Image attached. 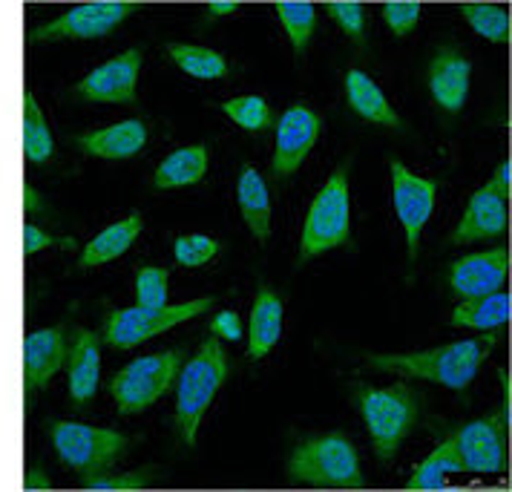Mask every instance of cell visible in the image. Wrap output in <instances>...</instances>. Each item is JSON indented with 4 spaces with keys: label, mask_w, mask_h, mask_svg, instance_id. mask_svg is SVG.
<instances>
[{
    "label": "cell",
    "mask_w": 512,
    "mask_h": 492,
    "mask_svg": "<svg viewBox=\"0 0 512 492\" xmlns=\"http://www.w3.org/2000/svg\"><path fill=\"white\" fill-rule=\"evenodd\" d=\"M357 406L369 426L374 452L380 461H392L400 444L409 438L412 426L418 421V398L406 383L389 389H357Z\"/></svg>",
    "instance_id": "obj_4"
},
{
    "label": "cell",
    "mask_w": 512,
    "mask_h": 492,
    "mask_svg": "<svg viewBox=\"0 0 512 492\" xmlns=\"http://www.w3.org/2000/svg\"><path fill=\"white\" fill-rule=\"evenodd\" d=\"M320 130H323L320 116L311 113L303 104H294L285 110L280 127H277V150H274V162H271V170L277 179H288L291 173L300 170L305 156L320 139Z\"/></svg>",
    "instance_id": "obj_13"
},
{
    "label": "cell",
    "mask_w": 512,
    "mask_h": 492,
    "mask_svg": "<svg viewBox=\"0 0 512 492\" xmlns=\"http://www.w3.org/2000/svg\"><path fill=\"white\" fill-rule=\"evenodd\" d=\"M67 363V331L64 326L38 328L24 343V377L26 403H32L35 392L44 389L52 377Z\"/></svg>",
    "instance_id": "obj_15"
},
{
    "label": "cell",
    "mask_w": 512,
    "mask_h": 492,
    "mask_svg": "<svg viewBox=\"0 0 512 492\" xmlns=\"http://www.w3.org/2000/svg\"><path fill=\"white\" fill-rule=\"evenodd\" d=\"M208 173V147L205 144H190L182 150H173L153 176V185L159 190L187 188V185H199Z\"/></svg>",
    "instance_id": "obj_22"
},
{
    "label": "cell",
    "mask_w": 512,
    "mask_h": 492,
    "mask_svg": "<svg viewBox=\"0 0 512 492\" xmlns=\"http://www.w3.org/2000/svg\"><path fill=\"white\" fill-rule=\"evenodd\" d=\"M328 15L334 18V24L340 26L351 41L363 44L366 41V18H363V6L354 0H334L328 3Z\"/></svg>",
    "instance_id": "obj_35"
},
{
    "label": "cell",
    "mask_w": 512,
    "mask_h": 492,
    "mask_svg": "<svg viewBox=\"0 0 512 492\" xmlns=\"http://www.w3.org/2000/svg\"><path fill=\"white\" fill-rule=\"evenodd\" d=\"M222 113L236 121L239 127L251 130V133H265L274 127V113L268 107L265 98L259 95H242V98H231L222 104Z\"/></svg>",
    "instance_id": "obj_31"
},
{
    "label": "cell",
    "mask_w": 512,
    "mask_h": 492,
    "mask_svg": "<svg viewBox=\"0 0 512 492\" xmlns=\"http://www.w3.org/2000/svg\"><path fill=\"white\" fill-rule=\"evenodd\" d=\"M213 303L216 297H202V300H190L182 305H159V308H147V305L121 308V311H113L104 323V343H110L113 349H133L185 320L205 314Z\"/></svg>",
    "instance_id": "obj_8"
},
{
    "label": "cell",
    "mask_w": 512,
    "mask_h": 492,
    "mask_svg": "<svg viewBox=\"0 0 512 492\" xmlns=\"http://www.w3.org/2000/svg\"><path fill=\"white\" fill-rule=\"evenodd\" d=\"M498 340H501L498 331H484L481 337L446 343V346H435L426 352L369 354L366 363L380 369V372H400V375L420 377V380L438 383L446 389L464 392L466 386L475 380L481 363L492 354Z\"/></svg>",
    "instance_id": "obj_1"
},
{
    "label": "cell",
    "mask_w": 512,
    "mask_h": 492,
    "mask_svg": "<svg viewBox=\"0 0 512 492\" xmlns=\"http://www.w3.org/2000/svg\"><path fill=\"white\" fill-rule=\"evenodd\" d=\"M346 95H349L351 110L360 118L372 124H383V127H403V121L386 101L383 90L363 70H351L346 75Z\"/></svg>",
    "instance_id": "obj_23"
},
{
    "label": "cell",
    "mask_w": 512,
    "mask_h": 492,
    "mask_svg": "<svg viewBox=\"0 0 512 492\" xmlns=\"http://www.w3.org/2000/svg\"><path fill=\"white\" fill-rule=\"evenodd\" d=\"M141 228H144V222H141L139 213H130L127 219H121L116 225L104 228L101 234L95 236V239H90V242L81 248L78 271H87V268L104 265V262H110V259L127 254V248L139 239Z\"/></svg>",
    "instance_id": "obj_20"
},
{
    "label": "cell",
    "mask_w": 512,
    "mask_h": 492,
    "mask_svg": "<svg viewBox=\"0 0 512 492\" xmlns=\"http://www.w3.org/2000/svg\"><path fill=\"white\" fill-rule=\"evenodd\" d=\"M78 147L95 159H130L147 147V127L139 118L118 121L113 127H101V130L78 136Z\"/></svg>",
    "instance_id": "obj_19"
},
{
    "label": "cell",
    "mask_w": 512,
    "mask_h": 492,
    "mask_svg": "<svg viewBox=\"0 0 512 492\" xmlns=\"http://www.w3.org/2000/svg\"><path fill=\"white\" fill-rule=\"evenodd\" d=\"M239 211L245 216V225L259 242H268L271 236V202L262 176L251 164H242L239 170Z\"/></svg>",
    "instance_id": "obj_24"
},
{
    "label": "cell",
    "mask_w": 512,
    "mask_h": 492,
    "mask_svg": "<svg viewBox=\"0 0 512 492\" xmlns=\"http://www.w3.org/2000/svg\"><path fill=\"white\" fill-rule=\"evenodd\" d=\"M47 429L58 461L75 469L81 481L116 467L130 449V441L113 429H95L75 421H49Z\"/></svg>",
    "instance_id": "obj_5"
},
{
    "label": "cell",
    "mask_w": 512,
    "mask_h": 492,
    "mask_svg": "<svg viewBox=\"0 0 512 492\" xmlns=\"http://www.w3.org/2000/svg\"><path fill=\"white\" fill-rule=\"evenodd\" d=\"M472 64L455 47L438 49L429 64V90L446 113H458L469 95Z\"/></svg>",
    "instance_id": "obj_17"
},
{
    "label": "cell",
    "mask_w": 512,
    "mask_h": 492,
    "mask_svg": "<svg viewBox=\"0 0 512 492\" xmlns=\"http://www.w3.org/2000/svg\"><path fill=\"white\" fill-rule=\"evenodd\" d=\"M182 363H185L182 349L147 354V357L127 363L110 380V395L116 400L118 412L121 415H139L147 406H153L176 383Z\"/></svg>",
    "instance_id": "obj_7"
},
{
    "label": "cell",
    "mask_w": 512,
    "mask_h": 492,
    "mask_svg": "<svg viewBox=\"0 0 512 492\" xmlns=\"http://www.w3.org/2000/svg\"><path fill=\"white\" fill-rule=\"evenodd\" d=\"M141 70L139 49H127L75 84V95L95 104H136V81Z\"/></svg>",
    "instance_id": "obj_12"
},
{
    "label": "cell",
    "mask_w": 512,
    "mask_h": 492,
    "mask_svg": "<svg viewBox=\"0 0 512 492\" xmlns=\"http://www.w3.org/2000/svg\"><path fill=\"white\" fill-rule=\"evenodd\" d=\"M383 18H386V24L389 29L395 32L397 38H403V35H409L420 21V3H412V0H406V3H386L383 6Z\"/></svg>",
    "instance_id": "obj_36"
},
{
    "label": "cell",
    "mask_w": 512,
    "mask_h": 492,
    "mask_svg": "<svg viewBox=\"0 0 512 492\" xmlns=\"http://www.w3.org/2000/svg\"><path fill=\"white\" fill-rule=\"evenodd\" d=\"M438 185L432 179H420L406 164L392 159V199L403 231H406V245H409V262L418 259L420 234L423 225L429 222L432 208H435Z\"/></svg>",
    "instance_id": "obj_11"
},
{
    "label": "cell",
    "mask_w": 512,
    "mask_h": 492,
    "mask_svg": "<svg viewBox=\"0 0 512 492\" xmlns=\"http://www.w3.org/2000/svg\"><path fill=\"white\" fill-rule=\"evenodd\" d=\"M452 326L478 328V331H492L510 323V294H484V297H469L452 311Z\"/></svg>",
    "instance_id": "obj_25"
},
{
    "label": "cell",
    "mask_w": 512,
    "mask_h": 492,
    "mask_svg": "<svg viewBox=\"0 0 512 492\" xmlns=\"http://www.w3.org/2000/svg\"><path fill=\"white\" fill-rule=\"evenodd\" d=\"M173 254H176V262L185 265V268H202V265H208L210 259L219 254V242L213 236L202 234L176 236Z\"/></svg>",
    "instance_id": "obj_32"
},
{
    "label": "cell",
    "mask_w": 512,
    "mask_h": 492,
    "mask_svg": "<svg viewBox=\"0 0 512 492\" xmlns=\"http://www.w3.org/2000/svg\"><path fill=\"white\" fill-rule=\"evenodd\" d=\"M24 153L29 156V162L44 164L52 159L55 153V141H52V133H49V124L35 95H24Z\"/></svg>",
    "instance_id": "obj_27"
},
{
    "label": "cell",
    "mask_w": 512,
    "mask_h": 492,
    "mask_svg": "<svg viewBox=\"0 0 512 492\" xmlns=\"http://www.w3.org/2000/svg\"><path fill=\"white\" fill-rule=\"evenodd\" d=\"M170 58L176 61L179 70H185L193 78H225L228 75V61L208 47H193V44H167Z\"/></svg>",
    "instance_id": "obj_28"
},
{
    "label": "cell",
    "mask_w": 512,
    "mask_h": 492,
    "mask_svg": "<svg viewBox=\"0 0 512 492\" xmlns=\"http://www.w3.org/2000/svg\"><path fill=\"white\" fill-rule=\"evenodd\" d=\"M228 377V354L219 340L208 337L199 352L179 369V395H176V429L187 446H196V432L219 386Z\"/></svg>",
    "instance_id": "obj_2"
},
{
    "label": "cell",
    "mask_w": 512,
    "mask_h": 492,
    "mask_svg": "<svg viewBox=\"0 0 512 492\" xmlns=\"http://www.w3.org/2000/svg\"><path fill=\"white\" fill-rule=\"evenodd\" d=\"M277 15H280L282 26L288 32L291 44H294V55L300 58L308 49L314 29H317V9L311 3H305V0H300V3L282 0V3H277Z\"/></svg>",
    "instance_id": "obj_29"
},
{
    "label": "cell",
    "mask_w": 512,
    "mask_h": 492,
    "mask_svg": "<svg viewBox=\"0 0 512 492\" xmlns=\"http://www.w3.org/2000/svg\"><path fill=\"white\" fill-rule=\"evenodd\" d=\"M288 475L308 487H334V490H360L363 469L357 449L343 432L317 435L297 446L288 458Z\"/></svg>",
    "instance_id": "obj_3"
},
{
    "label": "cell",
    "mask_w": 512,
    "mask_h": 492,
    "mask_svg": "<svg viewBox=\"0 0 512 492\" xmlns=\"http://www.w3.org/2000/svg\"><path fill=\"white\" fill-rule=\"evenodd\" d=\"M282 337V300L262 285L251 308V340H248V357L262 360L265 354L277 346Z\"/></svg>",
    "instance_id": "obj_21"
},
{
    "label": "cell",
    "mask_w": 512,
    "mask_h": 492,
    "mask_svg": "<svg viewBox=\"0 0 512 492\" xmlns=\"http://www.w3.org/2000/svg\"><path fill=\"white\" fill-rule=\"evenodd\" d=\"M489 185L498 190V196H501V199H507V202H510V159L498 164V170H495V176H492V182H489Z\"/></svg>",
    "instance_id": "obj_39"
},
{
    "label": "cell",
    "mask_w": 512,
    "mask_h": 492,
    "mask_svg": "<svg viewBox=\"0 0 512 492\" xmlns=\"http://www.w3.org/2000/svg\"><path fill=\"white\" fill-rule=\"evenodd\" d=\"M44 248H75L72 236H52L38 225H24V257H32Z\"/></svg>",
    "instance_id": "obj_37"
},
{
    "label": "cell",
    "mask_w": 512,
    "mask_h": 492,
    "mask_svg": "<svg viewBox=\"0 0 512 492\" xmlns=\"http://www.w3.org/2000/svg\"><path fill=\"white\" fill-rule=\"evenodd\" d=\"M49 487H52V481H49V475L44 469H29V475H26V490H49Z\"/></svg>",
    "instance_id": "obj_40"
},
{
    "label": "cell",
    "mask_w": 512,
    "mask_h": 492,
    "mask_svg": "<svg viewBox=\"0 0 512 492\" xmlns=\"http://www.w3.org/2000/svg\"><path fill=\"white\" fill-rule=\"evenodd\" d=\"M464 472H507L510 467V415L501 409L489 418L466 423L455 432Z\"/></svg>",
    "instance_id": "obj_10"
},
{
    "label": "cell",
    "mask_w": 512,
    "mask_h": 492,
    "mask_svg": "<svg viewBox=\"0 0 512 492\" xmlns=\"http://www.w3.org/2000/svg\"><path fill=\"white\" fill-rule=\"evenodd\" d=\"M139 6L124 3V0H95L72 6L70 12L52 18L49 24L35 26L29 32L32 44H47V41H87V38H104L121 26Z\"/></svg>",
    "instance_id": "obj_9"
},
{
    "label": "cell",
    "mask_w": 512,
    "mask_h": 492,
    "mask_svg": "<svg viewBox=\"0 0 512 492\" xmlns=\"http://www.w3.org/2000/svg\"><path fill=\"white\" fill-rule=\"evenodd\" d=\"M510 274V251L492 248L484 254H469L449 265V285L458 297H484L501 291Z\"/></svg>",
    "instance_id": "obj_14"
},
{
    "label": "cell",
    "mask_w": 512,
    "mask_h": 492,
    "mask_svg": "<svg viewBox=\"0 0 512 492\" xmlns=\"http://www.w3.org/2000/svg\"><path fill=\"white\" fill-rule=\"evenodd\" d=\"M469 26L492 44H510V12L492 3H464L461 6Z\"/></svg>",
    "instance_id": "obj_30"
},
{
    "label": "cell",
    "mask_w": 512,
    "mask_h": 492,
    "mask_svg": "<svg viewBox=\"0 0 512 492\" xmlns=\"http://www.w3.org/2000/svg\"><path fill=\"white\" fill-rule=\"evenodd\" d=\"M507 231V199L498 196V190L487 188L475 190L469 205H466L464 219L455 228V234L449 236L452 245H472L481 239H492Z\"/></svg>",
    "instance_id": "obj_16"
},
{
    "label": "cell",
    "mask_w": 512,
    "mask_h": 492,
    "mask_svg": "<svg viewBox=\"0 0 512 492\" xmlns=\"http://www.w3.org/2000/svg\"><path fill=\"white\" fill-rule=\"evenodd\" d=\"M452 472H464V464H461V452H458V444H455V435L446 438L423 464H420L412 478L406 481V490H443L449 484L446 475Z\"/></svg>",
    "instance_id": "obj_26"
},
{
    "label": "cell",
    "mask_w": 512,
    "mask_h": 492,
    "mask_svg": "<svg viewBox=\"0 0 512 492\" xmlns=\"http://www.w3.org/2000/svg\"><path fill=\"white\" fill-rule=\"evenodd\" d=\"M210 334L213 337H222V340H239L242 337V320L236 311H222L210 320Z\"/></svg>",
    "instance_id": "obj_38"
},
{
    "label": "cell",
    "mask_w": 512,
    "mask_h": 492,
    "mask_svg": "<svg viewBox=\"0 0 512 492\" xmlns=\"http://www.w3.org/2000/svg\"><path fill=\"white\" fill-rule=\"evenodd\" d=\"M167 285H170V271L159 265H144L136 274V297L139 305L147 308H159L167 305Z\"/></svg>",
    "instance_id": "obj_33"
},
{
    "label": "cell",
    "mask_w": 512,
    "mask_h": 492,
    "mask_svg": "<svg viewBox=\"0 0 512 492\" xmlns=\"http://www.w3.org/2000/svg\"><path fill=\"white\" fill-rule=\"evenodd\" d=\"M150 475L153 469H136V472H124V475H93V478H84V490H95V492H118V490H144L150 484Z\"/></svg>",
    "instance_id": "obj_34"
},
{
    "label": "cell",
    "mask_w": 512,
    "mask_h": 492,
    "mask_svg": "<svg viewBox=\"0 0 512 492\" xmlns=\"http://www.w3.org/2000/svg\"><path fill=\"white\" fill-rule=\"evenodd\" d=\"M236 9H239V3H233V0H213V3H208L210 18H225V15H233Z\"/></svg>",
    "instance_id": "obj_41"
},
{
    "label": "cell",
    "mask_w": 512,
    "mask_h": 492,
    "mask_svg": "<svg viewBox=\"0 0 512 492\" xmlns=\"http://www.w3.org/2000/svg\"><path fill=\"white\" fill-rule=\"evenodd\" d=\"M101 377V337L90 328H75V340L70 349V398L84 406L98 392Z\"/></svg>",
    "instance_id": "obj_18"
},
{
    "label": "cell",
    "mask_w": 512,
    "mask_h": 492,
    "mask_svg": "<svg viewBox=\"0 0 512 492\" xmlns=\"http://www.w3.org/2000/svg\"><path fill=\"white\" fill-rule=\"evenodd\" d=\"M351 245V208H349V162L340 164L305 216L300 262L317 257L323 251Z\"/></svg>",
    "instance_id": "obj_6"
},
{
    "label": "cell",
    "mask_w": 512,
    "mask_h": 492,
    "mask_svg": "<svg viewBox=\"0 0 512 492\" xmlns=\"http://www.w3.org/2000/svg\"><path fill=\"white\" fill-rule=\"evenodd\" d=\"M41 193L32 188V185H24V211L26 213H38L41 211Z\"/></svg>",
    "instance_id": "obj_42"
}]
</instances>
